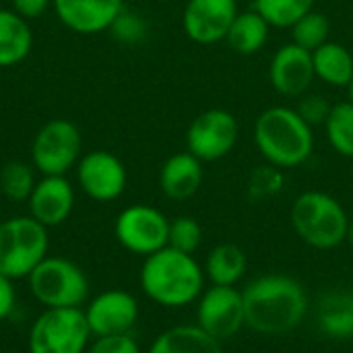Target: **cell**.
I'll list each match as a JSON object with an SVG mask.
<instances>
[{"label": "cell", "mask_w": 353, "mask_h": 353, "mask_svg": "<svg viewBox=\"0 0 353 353\" xmlns=\"http://www.w3.org/2000/svg\"><path fill=\"white\" fill-rule=\"evenodd\" d=\"M246 327L263 335H283L298 329L308 314V294L288 275H263L242 290Z\"/></svg>", "instance_id": "cell-1"}, {"label": "cell", "mask_w": 353, "mask_h": 353, "mask_svg": "<svg viewBox=\"0 0 353 353\" xmlns=\"http://www.w3.org/2000/svg\"><path fill=\"white\" fill-rule=\"evenodd\" d=\"M139 279L145 296L165 308L192 304L205 288V273L194 256L172 246L145 256Z\"/></svg>", "instance_id": "cell-2"}, {"label": "cell", "mask_w": 353, "mask_h": 353, "mask_svg": "<svg viewBox=\"0 0 353 353\" xmlns=\"http://www.w3.org/2000/svg\"><path fill=\"white\" fill-rule=\"evenodd\" d=\"M254 143L261 155L275 168L302 165L312 149V126L296 112V108H267L254 122Z\"/></svg>", "instance_id": "cell-3"}, {"label": "cell", "mask_w": 353, "mask_h": 353, "mask_svg": "<svg viewBox=\"0 0 353 353\" xmlns=\"http://www.w3.org/2000/svg\"><path fill=\"white\" fill-rule=\"evenodd\" d=\"M292 225L308 246L331 250L347 240L350 217L335 196L308 190L292 205Z\"/></svg>", "instance_id": "cell-4"}, {"label": "cell", "mask_w": 353, "mask_h": 353, "mask_svg": "<svg viewBox=\"0 0 353 353\" xmlns=\"http://www.w3.org/2000/svg\"><path fill=\"white\" fill-rule=\"evenodd\" d=\"M48 228L31 215H17L0 221V273L17 279H27L29 273L48 256Z\"/></svg>", "instance_id": "cell-5"}, {"label": "cell", "mask_w": 353, "mask_h": 353, "mask_svg": "<svg viewBox=\"0 0 353 353\" xmlns=\"http://www.w3.org/2000/svg\"><path fill=\"white\" fill-rule=\"evenodd\" d=\"M33 298L43 308H83L89 298V279L70 259L46 256L27 277Z\"/></svg>", "instance_id": "cell-6"}, {"label": "cell", "mask_w": 353, "mask_h": 353, "mask_svg": "<svg viewBox=\"0 0 353 353\" xmlns=\"http://www.w3.org/2000/svg\"><path fill=\"white\" fill-rule=\"evenodd\" d=\"M91 331L83 308H43L31 323L29 353H85Z\"/></svg>", "instance_id": "cell-7"}, {"label": "cell", "mask_w": 353, "mask_h": 353, "mask_svg": "<svg viewBox=\"0 0 353 353\" xmlns=\"http://www.w3.org/2000/svg\"><path fill=\"white\" fill-rule=\"evenodd\" d=\"M81 149L83 139L79 128L64 118H54L35 132L31 163L41 176H64L68 170L77 168Z\"/></svg>", "instance_id": "cell-8"}, {"label": "cell", "mask_w": 353, "mask_h": 353, "mask_svg": "<svg viewBox=\"0 0 353 353\" xmlns=\"http://www.w3.org/2000/svg\"><path fill=\"white\" fill-rule=\"evenodd\" d=\"M114 234L128 252L149 256L168 246L170 219L151 205H130L116 217Z\"/></svg>", "instance_id": "cell-9"}, {"label": "cell", "mask_w": 353, "mask_h": 353, "mask_svg": "<svg viewBox=\"0 0 353 353\" xmlns=\"http://www.w3.org/2000/svg\"><path fill=\"white\" fill-rule=\"evenodd\" d=\"M240 126L232 112L211 108L201 112L186 130V151L199 157L203 163L217 161L232 153L238 143Z\"/></svg>", "instance_id": "cell-10"}, {"label": "cell", "mask_w": 353, "mask_h": 353, "mask_svg": "<svg viewBox=\"0 0 353 353\" xmlns=\"http://www.w3.org/2000/svg\"><path fill=\"white\" fill-rule=\"evenodd\" d=\"M196 325L219 343L246 327L242 292L236 285H211L199 298Z\"/></svg>", "instance_id": "cell-11"}, {"label": "cell", "mask_w": 353, "mask_h": 353, "mask_svg": "<svg viewBox=\"0 0 353 353\" xmlns=\"http://www.w3.org/2000/svg\"><path fill=\"white\" fill-rule=\"evenodd\" d=\"M126 180L128 174L124 163L110 151H89L81 155L77 163V182L81 190L97 203L116 201L124 192Z\"/></svg>", "instance_id": "cell-12"}, {"label": "cell", "mask_w": 353, "mask_h": 353, "mask_svg": "<svg viewBox=\"0 0 353 353\" xmlns=\"http://www.w3.org/2000/svg\"><path fill=\"white\" fill-rule=\"evenodd\" d=\"M83 312L93 337L130 335L139 321V302L124 290H105L97 294Z\"/></svg>", "instance_id": "cell-13"}, {"label": "cell", "mask_w": 353, "mask_h": 353, "mask_svg": "<svg viewBox=\"0 0 353 353\" xmlns=\"http://www.w3.org/2000/svg\"><path fill=\"white\" fill-rule=\"evenodd\" d=\"M238 12L236 0H188L182 27L194 43L211 46L225 39Z\"/></svg>", "instance_id": "cell-14"}, {"label": "cell", "mask_w": 353, "mask_h": 353, "mask_svg": "<svg viewBox=\"0 0 353 353\" xmlns=\"http://www.w3.org/2000/svg\"><path fill=\"white\" fill-rule=\"evenodd\" d=\"M312 52L285 43L281 46L269 66V79L273 89L283 97H302L314 81Z\"/></svg>", "instance_id": "cell-15"}, {"label": "cell", "mask_w": 353, "mask_h": 353, "mask_svg": "<svg viewBox=\"0 0 353 353\" xmlns=\"http://www.w3.org/2000/svg\"><path fill=\"white\" fill-rule=\"evenodd\" d=\"M29 215L43 228L62 225L74 209V188L66 176H41L27 199Z\"/></svg>", "instance_id": "cell-16"}, {"label": "cell", "mask_w": 353, "mask_h": 353, "mask_svg": "<svg viewBox=\"0 0 353 353\" xmlns=\"http://www.w3.org/2000/svg\"><path fill=\"white\" fill-rule=\"evenodd\" d=\"M58 21L74 33L108 31L124 10V0H52Z\"/></svg>", "instance_id": "cell-17"}, {"label": "cell", "mask_w": 353, "mask_h": 353, "mask_svg": "<svg viewBox=\"0 0 353 353\" xmlns=\"http://www.w3.org/2000/svg\"><path fill=\"white\" fill-rule=\"evenodd\" d=\"M203 178V161L190 151H182L168 157L161 165L159 188L172 201H188L199 192Z\"/></svg>", "instance_id": "cell-18"}, {"label": "cell", "mask_w": 353, "mask_h": 353, "mask_svg": "<svg viewBox=\"0 0 353 353\" xmlns=\"http://www.w3.org/2000/svg\"><path fill=\"white\" fill-rule=\"evenodd\" d=\"M33 48V33L27 19L12 8H0V68L23 62Z\"/></svg>", "instance_id": "cell-19"}, {"label": "cell", "mask_w": 353, "mask_h": 353, "mask_svg": "<svg viewBox=\"0 0 353 353\" xmlns=\"http://www.w3.org/2000/svg\"><path fill=\"white\" fill-rule=\"evenodd\" d=\"M147 353H223V350L199 325H180L157 335Z\"/></svg>", "instance_id": "cell-20"}, {"label": "cell", "mask_w": 353, "mask_h": 353, "mask_svg": "<svg viewBox=\"0 0 353 353\" xmlns=\"http://www.w3.org/2000/svg\"><path fill=\"white\" fill-rule=\"evenodd\" d=\"M314 74L333 87H350L353 79L352 52L337 41H327L312 52Z\"/></svg>", "instance_id": "cell-21"}, {"label": "cell", "mask_w": 353, "mask_h": 353, "mask_svg": "<svg viewBox=\"0 0 353 353\" xmlns=\"http://www.w3.org/2000/svg\"><path fill=\"white\" fill-rule=\"evenodd\" d=\"M269 29H271V25L265 21V17L261 12H256L254 8L244 10V12L236 14L234 23L225 35V41L236 54L250 56V54H256L267 43Z\"/></svg>", "instance_id": "cell-22"}, {"label": "cell", "mask_w": 353, "mask_h": 353, "mask_svg": "<svg viewBox=\"0 0 353 353\" xmlns=\"http://www.w3.org/2000/svg\"><path fill=\"white\" fill-rule=\"evenodd\" d=\"M246 267L248 261L244 250L238 244L223 242L209 252L205 271L213 285H236L244 277Z\"/></svg>", "instance_id": "cell-23"}, {"label": "cell", "mask_w": 353, "mask_h": 353, "mask_svg": "<svg viewBox=\"0 0 353 353\" xmlns=\"http://www.w3.org/2000/svg\"><path fill=\"white\" fill-rule=\"evenodd\" d=\"M327 139L331 147L343 155L353 157V103L352 101H341L333 103L329 118L325 122Z\"/></svg>", "instance_id": "cell-24"}, {"label": "cell", "mask_w": 353, "mask_h": 353, "mask_svg": "<svg viewBox=\"0 0 353 353\" xmlns=\"http://www.w3.org/2000/svg\"><path fill=\"white\" fill-rule=\"evenodd\" d=\"M33 168L25 161H8L0 170V192L14 203H27L35 188Z\"/></svg>", "instance_id": "cell-25"}, {"label": "cell", "mask_w": 353, "mask_h": 353, "mask_svg": "<svg viewBox=\"0 0 353 353\" xmlns=\"http://www.w3.org/2000/svg\"><path fill=\"white\" fill-rule=\"evenodd\" d=\"M290 29H292V43H296L308 52H314L316 48H321L323 43L329 41L331 23H329L327 14L312 8L310 12L300 17Z\"/></svg>", "instance_id": "cell-26"}, {"label": "cell", "mask_w": 353, "mask_h": 353, "mask_svg": "<svg viewBox=\"0 0 353 353\" xmlns=\"http://www.w3.org/2000/svg\"><path fill=\"white\" fill-rule=\"evenodd\" d=\"M314 0H254V10L265 17L271 27H292L300 17L310 12Z\"/></svg>", "instance_id": "cell-27"}, {"label": "cell", "mask_w": 353, "mask_h": 353, "mask_svg": "<svg viewBox=\"0 0 353 353\" xmlns=\"http://www.w3.org/2000/svg\"><path fill=\"white\" fill-rule=\"evenodd\" d=\"M201 242H203V228L194 217L184 215V217H176L174 221H170L168 246L186 254H194Z\"/></svg>", "instance_id": "cell-28"}, {"label": "cell", "mask_w": 353, "mask_h": 353, "mask_svg": "<svg viewBox=\"0 0 353 353\" xmlns=\"http://www.w3.org/2000/svg\"><path fill=\"white\" fill-rule=\"evenodd\" d=\"M352 310L353 304H345L343 308H329L321 319V327L331 337H352Z\"/></svg>", "instance_id": "cell-29"}, {"label": "cell", "mask_w": 353, "mask_h": 353, "mask_svg": "<svg viewBox=\"0 0 353 353\" xmlns=\"http://www.w3.org/2000/svg\"><path fill=\"white\" fill-rule=\"evenodd\" d=\"M333 103H329L323 95H302L296 112L304 118L306 124L316 126V124H325L329 118Z\"/></svg>", "instance_id": "cell-30"}, {"label": "cell", "mask_w": 353, "mask_h": 353, "mask_svg": "<svg viewBox=\"0 0 353 353\" xmlns=\"http://www.w3.org/2000/svg\"><path fill=\"white\" fill-rule=\"evenodd\" d=\"M85 353H143L132 335H110L93 337Z\"/></svg>", "instance_id": "cell-31"}, {"label": "cell", "mask_w": 353, "mask_h": 353, "mask_svg": "<svg viewBox=\"0 0 353 353\" xmlns=\"http://www.w3.org/2000/svg\"><path fill=\"white\" fill-rule=\"evenodd\" d=\"M110 31H114V35L122 41H137L143 37L145 33V23L139 14L128 12L126 8L116 17V21L112 23Z\"/></svg>", "instance_id": "cell-32"}, {"label": "cell", "mask_w": 353, "mask_h": 353, "mask_svg": "<svg viewBox=\"0 0 353 353\" xmlns=\"http://www.w3.org/2000/svg\"><path fill=\"white\" fill-rule=\"evenodd\" d=\"M252 192L254 196H267L275 194L281 188V176L275 170H259L252 176Z\"/></svg>", "instance_id": "cell-33"}, {"label": "cell", "mask_w": 353, "mask_h": 353, "mask_svg": "<svg viewBox=\"0 0 353 353\" xmlns=\"http://www.w3.org/2000/svg\"><path fill=\"white\" fill-rule=\"evenodd\" d=\"M17 306L14 281L0 273V321H6Z\"/></svg>", "instance_id": "cell-34"}, {"label": "cell", "mask_w": 353, "mask_h": 353, "mask_svg": "<svg viewBox=\"0 0 353 353\" xmlns=\"http://www.w3.org/2000/svg\"><path fill=\"white\" fill-rule=\"evenodd\" d=\"M52 4V0H12V10L27 19V21H33V19H39L48 6Z\"/></svg>", "instance_id": "cell-35"}, {"label": "cell", "mask_w": 353, "mask_h": 353, "mask_svg": "<svg viewBox=\"0 0 353 353\" xmlns=\"http://www.w3.org/2000/svg\"><path fill=\"white\" fill-rule=\"evenodd\" d=\"M347 242H350V246L353 248V221H350V230H347Z\"/></svg>", "instance_id": "cell-36"}, {"label": "cell", "mask_w": 353, "mask_h": 353, "mask_svg": "<svg viewBox=\"0 0 353 353\" xmlns=\"http://www.w3.org/2000/svg\"><path fill=\"white\" fill-rule=\"evenodd\" d=\"M347 91H350V101L353 103V79H352V83H350V87H347Z\"/></svg>", "instance_id": "cell-37"}, {"label": "cell", "mask_w": 353, "mask_h": 353, "mask_svg": "<svg viewBox=\"0 0 353 353\" xmlns=\"http://www.w3.org/2000/svg\"><path fill=\"white\" fill-rule=\"evenodd\" d=\"M352 331H353V310H352Z\"/></svg>", "instance_id": "cell-38"}]
</instances>
